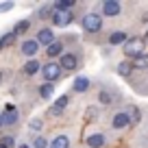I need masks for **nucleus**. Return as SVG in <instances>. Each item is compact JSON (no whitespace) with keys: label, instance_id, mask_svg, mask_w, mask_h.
Listing matches in <instances>:
<instances>
[{"label":"nucleus","instance_id":"7c9ffc66","mask_svg":"<svg viewBox=\"0 0 148 148\" xmlns=\"http://www.w3.org/2000/svg\"><path fill=\"white\" fill-rule=\"evenodd\" d=\"M18 148H28V146H26V144H20V146H18Z\"/></svg>","mask_w":148,"mask_h":148},{"label":"nucleus","instance_id":"9b49d317","mask_svg":"<svg viewBox=\"0 0 148 148\" xmlns=\"http://www.w3.org/2000/svg\"><path fill=\"white\" fill-rule=\"evenodd\" d=\"M118 74H120V76H124V79H126V76H131V72H133V61H131V59H124V61H120V63H118Z\"/></svg>","mask_w":148,"mask_h":148},{"label":"nucleus","instance_id":"412c9836","mask_svg":"<svg viewBox=\"0 0 148 148\" xmlns=\"http://www.w3.org/2000/svg\"><path fill=\"white\" fill-rule=\"evenodd\" d=\"M129 118H131V124H139V120H142V111H139V107H129Z\"/></svg>","mask_w":148,"mask_h":148},{"label":"nucleus","instance_id":"c85d7f7f","mask_svg":"<svg viewBox=\"0 0 148 148\" xmlns=\"http://www.w3.org/2000/svg\"><path fill=\"white\" fill-rule=\"evenodd\" d=\"M28 126H31L33 131H39V129L44 126V122H42V120H37V118H35V120H31V124H28Z\"/></svg>","mask_w":148,"mask_h":148},{"label":"nucleus","instance_id":"cd10ccee","mask_svg":"<svg viewBox=\"0 0 148 148\" xmlns=\"http://www.w3.org/2000/svg\"><path fill=\"white\" fill-rule=\"evenodd\" d=\"M0 142L5 144V146H7V148H13V146H15V139H13V137H11V135H5V137L0 139Z\"/></svg>","mask_w":148,"mask_h":148},{"label":"nucleus","instance_id":"2eb2a0df","mask_svg":"<svg viewBox=\"0 0 148 148\" xmlns=\"http://www.w3.org/2000/svg\"><path fill=\"white\" fill-rule=\"evenodd\" d=\"M98 100H100V105H111V102L116 100V94L109 92V89H100L98 92Z\"/></svg>","mask_w":148,"mask_h":148},{"label":"nucleus","instance_id":"423d86ee","mask_svg":"<svg viewBox=\"0 0 148 148\" xmlns=\"http://www.w3.org/2000/svg\"><path fill=\"white\" fill-rule=\"evenodd\" d=\"M120 11H122V5L118 0H105L102 2V15H107V18H118Z\"/></svg>","mask_w":148,"mask_h":148},{"label":"nucleus","instance_id":"72a5a7b5","mask_svg":"<svg viewBox=\"0 0 148 148\" xmlns=\"http://www.w3.org/2000/svg\"><path fill=\"white\" fill-rule=\"evenodd\" d=\"M0 81H2V74H0Z\"/></svg>","mask_w":148,"mask_h":148},{"label":"nucleus","instance_id":"1a4fd4ad","mask_svg":"<svg viewBox=\"0 0 148 148\" xmlns=\"http://www.w3.org/2000/svg\"><path fill=\"white\" fill-rule=\"evenodd\" d=\"M37 52H39V44H37V39H26V42L22 44V55L35 57Z\"/></svg>","mask_w":148,"mask_h":148},{"label":"nucleus","instance_id":"6ab92c4d","mask_svg":"<svg viewBox=\"0 0 148 148\" xmlns=\"http://www.w3.org/2000/svg\"><path fill=\"white\" fill-rule=\"evenodd\" d=\"M52 94H55V85H52V83H44L42 87H39V96H42L44 100L52 98Z\"/></svg>","mask_w":148,"mask_h":148},{"label":"nucleus","instance_id":"2f4dec72","mask_svg":"<svg viewBox=\"0 0 148 148\" xmlns=\"http://www.w3.org/2000/svg\"><path fill=\"white\" fill-rule=\"evenodd\" d=\"M0 126H2V113H0Z\"/></svg>","mask_w":148,"mask_h":148},{"label":"nucleus","instance_id":"bb28decb","mask_svg":"<svg viewBox=\"0 0 148 148\" xmlns=\"http://www.w3.org/2000/svg\"><path fill=\"white\" fill-rule=\"evenodd\" d=\"M33 148H48V139H46V137H35Z\"/></svg>","mask_w":148,"mask_h":148},{"label":"nucleus","instance_id":"4be33fe9","mask_svg":"<svg viewBox=\"0 0 148 148\" xmlns=\"http://www.w3.org/2000/svg\"><path fill=\"white\" fill-rule=\"evenodd\" d=\"M74 0H59V2H55V9L57 11H72L74 9Z\"/></svg>","mask_w":148,"mask_h":148},{"label":"nucleus","instance_id":"f257e3e1","mask_svg":"<svg viewBox=\"0 0 148 148\" xmlns=\"http://www.w3.org/2000/svg\"><path fill=\"white\" fill-rule=\"evenodd\" d=\"M142 52H144V39H142V37H129V39H126V44H124V55H126V59L133 61L135 57H139Z\"/></svg>","mask_w":148,"mask_h":148},{"label":"nucleus","instance_id":"6e6552de","mask_svg":"<svg viewBox=\"0 0 148 148\" xmlns=\"http://www.w3.org/2000/svg\"><path fill=\"white\" fill-rule=\"evenodd\" d=\"M55 33H52V28H42V31L37 33V44H44V46H50V44H55Z\"/></svg>","mask_w":148,"mask_h":148},{"label":"nucleus","instance_id":"5701e85b","mask_svg":"<svg viewBox=\"0 0 148 148\" xmlns=\"http://www.w3.org/2000/svg\"><path fill=\"white\" fill-rule=\"evenodd\" d=\"M13 42H15V33H13V31L7 33V35H2V37H0V50H5V48L11 46Z\"/></svg>","mask_w":148,"mask_h":148},{"label":"nucleus","instance_id":"39448f33","mask_svg":"<svg viewBox=\"0 0 148 148\" xmlns=\"http://www.w3.org/2000/svg\"><path fill=\"white\" fill-rule=\"evenodd\" d=\"M59 65L65 72H72V70L79 68V59H76V55H72V52H63V55L59 57Z\"/></svg>","mask_w":148,"mask_h":148},{"label":"nucleus","instance_id":"f03ea898","mask_svg":"<svg viewBox=\"0 0 148 148\" xmlns=\"http://www.w3.org/2000/svg\"><path fill=\"white\" fill-rule=\"evenodd\" d=\"M81 26L87 33H98L102 28V15L100 13H87L83 18V22H81Z\"/></svg>","mask_w":148,"mask_h":148},{"label":"nucleus","instance_id":"9d476101","mask_svg":"<svg viewBox=\"0 0 148 148\" xmlns=\"http://www.w3.org/2000/svg\"><path fill=\"white\" fill-rule=\"evenodd\" d=\"M15 122H18V109L13 105H9L2 113V124H15Z\"/></svg>","mask_w":148,"mask_h":148},{"label":"nucleus","instance_id":"aec40b11","mask_svg":"<svg viewBox=\"0 0 148 148\" xmlns=\"http://www.w3.org/2000/svg\"><path fill=\"white\" fill-rule=\"evenodd\" d=\"M50 148H70V139L65 137V135H57V137L52 139Z\"/></svg>","mask_w":148,"mask_h":148},{"label":"nucleus","instance_id":"473e14b6","mask_svg":"<svg viewBox=\"0 0 148 148\" xmlns=\"http://www.w3.org/2000/svg\"><path fill=\"white\" fill-rule=\"evenodd\" d=\"M0 148H7V146H5V144H2V142H0Z\"/></svg>","mask_w":148,"mask_h":148},{"label":"nucleus","instance_id":"a211bd4d","mask_svg":"<svg viewBox=\"0 0 148 148\" xmlns=\"http://www.w3.org/2000/svg\"><path fill=\"white\" fill-rule=\"evenodd\" d=\"M133 68H137V70H146L148 68V52H142L139 57H135L133 59Z\"/></svg>","mask_w":148,"mask_h":148},{"label":"nucleus","instance_id":"393cba45","mask_svg":"<svg viewBox=\"0 0 148 148\" xmlns=\"http://www.w3.org/2000/svg\"><path fill=\"white\" fill-rule=\"evenodd\" d=\"M96 118H98V107H87L83 120H85V122H96Z\"/></svg>","mask_w":148,"mask_h":148},{"label":"nucleus","instance_id":"ddd939ff","mask_svg":"<svg viewBox=\"0 0 148 148\" xmlns=\"http://www.w3.org/2000/svg\"><path fill=\"white\" fill-rule=\"evenodd\" d=\"M126 33L124 31H116V33H111V37H109V44L111 46H118V44H126Z\"/></svg>","mask_w":148,"mask_h":148},{"label":"nucleus","instance_id":"f8f14e48","mask_svg":"<svg viewBox=\"0 0 148 148\" xmlns=\"http://www.w3.org/2000/svg\"><path fill=\"white\" fill-rule=\"evenodd\" d=\"M85 142H87V146H89V148H102L107 139H105V135H102V133H94V135H89Z\"/></svg>","mask_w":148,"mask_h":148},{"label":"nucleus","instance_id":"7ed1b4c3","mask_svg":"<svg viewBox=\"0 0 148 148\" xmlns=\"http://www.w3.org/2000/svg\"><path fill=\"white\" fill-rule=\"evenodd\" d=\"M50 20H52V24L55 26H61V28H65V26H70V24L74 22V13L72 11H52L50 13Z\"/></svg>","mask_w":148,"mask_h":148},{"label":"nucleus","instance_id":"f3484780","mask_svg":"<svg viewBox=\"0 0 148 148\" xmlns=\"http://www.w3.org/2000/svg\"><path fill=\"white\" fill-rule=\"evenodd\" d=\"M42 70V65H39V61H35V59H31V61H26V65H24V74H28V76H33V74H37Z\"/></svg>","mask_w":148,"mask_h":148},{"label":"nucleus","instance_id":"dca6fc26","mask_svg":"<svg viewBox=\"0 0 148 148\" xmlns=\"http://www.w3.org/2000/svg\"><path fill=\"white\" fill-rule=\"evenodd\" d=\"M46 55L48 57H61V55H63V44H61V42L50 44V46L46 48Z\"/></svg>","mask_w":148,"mask_h":148},{"label":"nucleus","instance_id":"20e7f679","mask_svg":"<svg viewBox=\"0 0 148 148\" xmlns=\"http://www.w3.org/2000/svg\"><path fill=\"white\" fill-rule=\"evenodd\" d=\"M61 65L55 63V61H48L46 65H42V74H44V79H46V83H55L57 79L61 76Z\"/></svg>","mask_w":148,"mask_h":148},{"label":"nucleus","instance_id":"a878e982","mask_svg":"<svg viewBox=\"0 0 148 148\" xmlns=\"http://www.w3.org/2000/svg\"><path fill=\"white\" fill-rule=\"evenodd\" d=\"M68 105H70V96H59V98H57V102H55L52 107H55L57 111H63Z\"/></svg>","mask_w":148,"mask_h":148},{"label":"nucleus","instance_id":"4468645a","mask_svg":"<svg viewBox=\"0 0 148 148\" xmlns=\"http://www.w3.org/2000/svg\"><path fill=\"white\" fill-rule=\"evenodd\" d=\"M89 89V79L87 76H76L74 79V92H87Z\"/></svg>","mask_w":148,"mask_h":148},{"label":"nucleus","instance_id":"c756f323","mask_svg":"<svg viewBox=\"0 0 148 148\" xmlns=\"http://www.w3.org/2000/svg\"><path fill=\"white\" fill-rule=\"evenodd\" d=\"M142 39H144V46H148V31H146V35H144Z\"/></svg>","mask_w":148,"mask_h":148},{"label":"nucleus","instance_id":"0eeeda50","mask_svg":"<svg viewBox=\"0 0 148 148\" xmlns=\"http://www.w3.org/2000/svg\"><path fill=\"white\" fill-rule=\"evenodd\" d=\"M131 124V118H129V113H126V111H118L116 116H113V120H111V126H113V129H126V126Z\"/></svg>","mask_w":148,"mask_h":148},{"label":"nucleus","instance_id":"b1692460","mask_svg":"<svg viewBox=\"0 0 148 148\" xmlns=\"http://www.w3.org/2000/svg\"><path fill=\"white\" fill-rule=\"evenodd\" d=\"M28 28H31V22H28V20H22V22H18L13 26V33H15V37H18V35H22V33H26Z\"/></svg>","mask_w":148,"mask_h":148}]
</instances>
